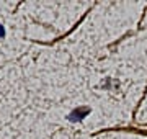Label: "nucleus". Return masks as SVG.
<instances>
[{"mask_svg":"<svg viewBox=\"0 0 147 139\" xmlns=\"http://www.w3.org/2000/svg\"><path fill=\"white\" fill-rule=\"evenodd\" d=\"M5 36V30H3V26L0 25V38H3Z\"/></svg>","mask_w":147,"mask_h":139,"instance_id":"2","label":"nucleus"},{"mask_svg":"<svg viewBox=\"0 0 147 139\" xmlns=\"http://www.w3.org/2000/svg\"><path fill=\"white\" fill-rule=\"evenodd\" d=\"M88 113H90L88 107H79V108H75V110H72V113H69L67 119L72 121V123H77V121H80V119H84Z\"/></svg>","mask_w":147,"mask_h":139,"instance_id":"1","label":"nucleus"}]
</instances>
